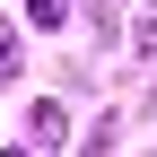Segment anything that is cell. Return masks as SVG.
<instances>
[{"label":"cell","mask_w":157,"mask_h":157,"mask_svg":"<svg viewBox=\"0 0 157 157\" xmlns=\"http://www.w3.org/2000/svg\"><path fill=\"white\" fill-rule=\"evenodd\" d=\"M35 9V26H61V0H26Z\"/></svg>","instance_id":"6da1fadb"},{"label":"cell","mask_w":157,"mask_h":157,"mask_svg":"<svg viewBox=\"0 0 157 157\" xmlns=\"http://www.w3.org/2000/svg\"><path fill=\"white\" fill-rule=\"evenodd\" d=\"M0 70H17V61H9V26H0Z\"/></svg>","instance_id":"7a4b0ae2"}]
</instances>
